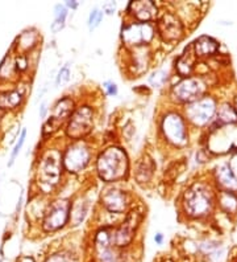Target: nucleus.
Listing matches in <instances>:
<instances>
[{
	"label": "nucleus",
	"instance_id": "obj_26",
	"mask_svg": "<svg viewBox=\"0 0 237 262\" xmlns=\"http://www.w3.org/2000/svg\"><path fill=\"white\" fill-rule=\"evenodd\" d=\"M216 122L220 125H229L237 122V113L229 103H223L216 109Z\"/></svg>",
	"mask_w": 237,
	"mask_h": 262
},
{
	"label": "nucleus",
	"instance_id": "obj_40",
	"mask_svg": "<svg viewBox=\"0 0 237 262\" xmlns=\"http://www.w3.org/2000/svg\"><path fill=\"white\" fill-rule=\"evenodd\" d=\"M0 262H4V259H3V257H2V254H0Z\"/></svg>",
	"mask_w": 237,
	"mask_h": 262
},
{
	"label": "nucleus",
	"instance_id": "obj_3",
	"mask_svg": "<svg viewBox=\"0 0 237 262\" xmlns=\"http://www.w3.org/2000/svg\"><path fill=\"white\" fill-rule=\"evenodd\" d=\"M95 158L91 142L69 141L62 148V163L66 175L75 176L89 168Z\"/></svg>",
	"mask_w": 237,
	"mask_h": 262
},
{
	"label": "nucleus",
	"instance_id": "obj_20",
	"mask_svg": "<svg viewBox=\"0 0 237 262\" xmlns=\"http://www.w3.org/2000/svg\"><path fill=\"white\" fill-rule=\"evenodd\" d=\"M155 162L149 154H142V157L136 162L133 178L139 186H148L153 182L155 175Z\"/></svg>",
	"mask_w": 237,
	"mask_h": 262
},
{
	"label": "nucleus",
	"instance_id": "obj_22",
	"mask_svg": "<svg viewBox=\"0 0 237 262\" xmlns=\"http://www.w3.org/2000/svg\"><path fill=\"white\" fill-rule=\"evenodd\" d=\"M17 82H20V78L16 74L15 65H13V52L12 49H10L0 62V83Z\"/></svg>",
	"mask_w": 237,
	"mask_h": 262
},
{
	"label": "nucleus",
	"instance_id": "obj_4",
	"mask_svg": "<svg viewBox=\"0 0 237 262\" xmlns=\"http://www.w3.org/2000/svg\"><path fill=\"white\" fill-rule=\"evenodd\" d=\"M95 121H96V112L94 106L89 103L76 105L73 114L67 119L63 134L69 141H83L92 134Z\"/></svg>",
	"mask_w": 237,
	"mask_h": 262
},
{
	"label": "nucleus",
	"instance_id": "obj_17",
	"mask_svg": "<svg viewBox=\"0 0 237 262\" xmlns=\"http://www.w3.org/2000/svg\"><path fill=\"white\" fill-rule=\"evenodd\" d=\"M25 101L27 93L19 85L0 90V113H17Z\"/></svg>",
	"mask_w": 237,
	"mask_h": 262
},
{
	"label": "nucleus",
	"instance_id": "obj_5",
	"mask_svg": "<svg viewBox=\"0 0 237 262\" xmlns=\"http://www.w3.org/2000/svg\"><path fill=\"white\" fill-rule=\"evenodd\" d=\"M145 213L139 207H133L124 216L123 220L117 225L111 228V244L119 249H125L135 241L137 230L141 227Z\"/></svg>",
	"mask_w": 237,
	"mask_h": 262
},
{
	"label": "nucleus",
	"instance_id": "obj_33",
	"mask_svg": "<svg viewBox=\"0 0 237 262\" xmlns=\"http://www.w3.org/2000/svg\"><path fill=\"white\" fill-rule=\"evenodd\" d=\"M103 90H104L106 96L108 97H116L117 94H119V86L116 85V82H114V81H104L103 82Z\"/></svg>",
	"mask_w": 237,
	"mask_h": 262
},
{
	"label": "nucleus",
	"instance_id": "obj_14",
	"mask_svg": "<svg viewBox=\"0 0 237 262\" xmlns=\"http://www.w3.org/2000/svg\"><path fill=\"white\" fill-rule=\"evenodd\" d=\"M155 32L164 42L173 44L183 37V24L173 12H162L154 21Z\"/></svg>",
	"mask_w": 237,
	"mask_h": 262
},
{
	"label": "nucleus",
	"instance_id": "obj_35",
	"mask_svg": "<svg viewBox=\"0 0 237 262\" xmlns=\"http://www.w3.org/2000/svg\"><path fill=\"white\" fill-rule=\"evenodd\" d=\"M49 112H50V109L47 107V102H46V101H44V102L40 105V109H38V114H40V118L46 119Z\"/></svg>",
	"mask_w": 237,
	"mask_h": 262
},
{
	"label": "nucleus",
	"instance_id": "obj_34",
	"mask_svg": "<svg viewBox=\"0 0 237 262\" xmlns=\"http://www.w3.org/2000/svg\"><path fill=\"white\" fill-rule=\"evenodd\" d=\"M100 8L104 15H110L111 16V15H114L117 11V3H115V2H106V3L101 4Z\"/></svg>",
	"mask_w": 237,
	"mask_h": 262
},
{
	"label": "nucleus",
	"instance_id": "obj_31",
	"mask_svg": "<svg viewBox=\"0 0 237 262\" xmlns=\"http://www.w3.org/2000/svg\"><path fill=\"white\" fill-rule=\"evenodd\" d=\"M70 62L63 65L61 68L60 71H58L57 76H56V81H54V85L56 88H62L65 83H67L70 81V76H71V71H70Z\"/></svg>",
	"mask_w": 237,
	"mask_h": 262
},
{
	"label": "nucleus",
	"instance_id": "obj_8",
	"mask_svg": "<svg viewBox=\"0 0 237 262\" xmlns=\"http://www.w3.org/2000/svg\"><path fill=\"white\" fill-rule=\"evenodd\" d=\"M99 205L108 214L125 216L135 207V196L130 191L120 188L116 184L107 186L99 195Z\"/></svg>",
	"mask_w": 237,
	"mask_h": 262
},
{
	"label": "nucleus",
	"instance_id": "obj_19",
	"mask_svg": "<svg viewBox=\"0 0 237 262\" xmlns=\"http://www.w3.org/2000/svg\"><path fill=\"white\" fill-rule=\"evenodd\" d=\"M91 211V199L85 193H79L74 199H71L69 213L70 227H78L83 224Z\"/></svg>",
	"mask_w": 237,
	"mask_h": 262
},
{
	"label": "nucleus",
	"instance_id": "obj_12",
	"mask_svg": "<svg viewBox=\"0 0 237 262\" xmlns=\"http://www.w3.org/2000/svg\"><path fill=\"white\" fill-rule=\"evenodd\" d=\"M205 92V83L198 77H186L174 83L169 90V98L174 103L187 105L202 98Z\"/></svg>",
	"mask_w": 237,
	"mask_h": 262
},
{
	"label": "nucleus",
	"instance_id": "obj_24",
	"mask_svg": "<svg viewBox=\"0 0 237 262\" xmlns=\"http://www.w3.org/2000/svg\"><path fill=\"white\" fill-rule=\"evenodd\" d=\"M191 51V45H190L189 48H186V51L177 58L175 61V71L178 72V74H180L182 77H189L193 72L194 68V60H195V55L193 53H190Z\"/></svg>",
	"mask_w": 237,
	"mask_h": 262
},
{
	"label": "nucleus",
	"instance_id": "obj_9",
	"mask_svg": "<svg viewBox=\"0 0 237 262\" xmlns=\"http://www.w3.org/2000/svg\"><path fill=\"white\" fill-rule=\"evenodd\" d=\"M70 204V198H56L49 200L40 221L44 233H56L69 225Z\"/></svg>",
	"mask_w": 237,
	"mask_h": 262
},
{
	"label": "nucleus",
	"instance_id": "obj_37",
	"mask_svg": "<svg viewBox=\"0 0 237 262\" xmlns=\"http://www.w3.org/2000/svg\"><path fill=\"white\" fill-rule=\"evenodd\" d=\"M63 4H65V7H66V8L69 11L70 10L75 11L76 8H78V7H79V2H74V0H73V2H70V0H69V2H65V3H63Z\"/></svg>",
	"mask_w": 237,
	"mask_h": 262
},
{
	"label": "nucleus",
	"instance_id": "obj_25",
	"mask_svg": "<svg viewBox=\"0 0 237 262\" xmlns=\"http://www.w3.org/2000/svg\"><path fill=\"white\" fill-rule=\"evenodd\" d=\"M54 20L53 23L50 24V31L54 33V35H57L65 28L66 26V20L67 16H69V10H67L65 4H56L54 6Z\"/></svg>",
	"mask_w": 237,
	"mask_h": 262
},
{
	"label": "nucleus",
	"instance_id": "obj_39",
	"mask_svg": "<svg viewBox=\"0 0 237 262\" xmlns=\"http://www.w3.org/2000/svg\"><path fill=\"white\" fill-rule=\"evenodd\" d=\"M16 262H36V261H35V258L31 256H21L16 259Z\"/></svg>",
	"mask_w": 237,
	"mask_h": 262
},
{
	"label": "nucleus",
	"instance_id": "obj_10",
	"mask_svg": "<svg viewBox=\"0 0 237 262\" xmlns=\"http://www.w3.org/2000/svg\"><path fill=\"white\" fill-rule=\"evenodd\" d=\"M160 133L165 142L173 147H183L189 142L186 119L177 112H165L160 119Z\"/></svg>",
	"mask_w": 237,
	"mask_h": 262
},
{
	"label": "nucleus",
	"instance_id": "obj_38",
	"mask_svg": "<svg viewBox=\"0 0 237 262\" xmlns=\"http://www.w3.org/2000/svg\"><path fill=\"white\" fill-rule=\"evenodd\" d=\"M165 241V236L164 233H161V232H157V233L154 234V243L157 244V245H162Z\"/></svg>",
	"mask_w": 237,
	"mask_h": 262
},
{
	"label": "nucleus",
	"instance_id": "obj_2",
	"mask_svg": "<svg viewBox=\"0 0 237 262\" xmlns=\"http://www.w3.org/2000/svg\"><path fill=\"white\" fill-rule=\"evenodd\" d=\"M65 169L62 163V148L46 147L42 150L35 163V183L38 186V193L49 196L53 189L62 182Z\"/></svg>",
	"mask_w": 237,
	"mask_h": 262
},
{
	"label": "nucleus",
	"instance_id": "obj_13",
	"mask_svg": "<svg viewBox=\"0 0 237 262\" xmlns=\"http://www.w3.org/2000/svg\"><path fill=\"white\" fill-rule=\"evenodd\" d=\"M216 101L212 97H204L185 105V119L195 126H205L214 119L216 114Z\"/></svg>",
	"mask_w": 237,
	"mask_h": 262
},
{
	"label": "nucleus",
	"instance_id": "obj_15",
	"mask_svg": "<svg viewBox=\"0 0 237 262\" xmlns=\"http://www.w3.org/2000/svg\"><path fill=\"white\" fill-rule=\"evenodd\" d=\"M160 15L158 6L152 0L129 2L125 7V20L139 23H154Z\"/></svg>",
	"mask_w": 237,
	"mask_h": 262
},
{
	"label": "nucleus",
	"instance_id": "obj_16",
	"mask_svg": "<svg viewBox=\"0 0 237 262\" xmlns=\"http://www.w3.org/2000/svg\"><path fill=\"white\" fill-rule=\"evenodd\" d=\"M128 52V61H126V72L132 74V77H140L146 73L149 67L152 65L153 53L150 47H141L135 49H124Z\"/></svg>",
	"mask_w": 237,
	"mask_h": 262
},
{
	"label": "nucleus",
	"instance_id": "obj_23",
	"mask_svg": "<svg viewBox=\"0 0 237 262\" xmlns=\"http://www.w3.org/2000/svg\"><path fill=\"white\" fill-rule=\"evenodd\" d=\"M216 180L221 187H224L225 191H232L237 187V179L231 171L228 164H220L216 168Z\"/></svg>",
	"mask_w": 237,
	"mask_h": 262
},
{
	"label": "nucleus",
	"instance_id": "obj_29",
	"mask_svg": "<svg viewBox=\"0 0 237 262\" xmlns=\"http://www.w3.org/2000/svg\"><path fill=\"white\" fill-rule=\"evenodd\" d=\"M169 80V73L165 69H155L148 77V82L152 88H164Z\"/></svg>",
	"mask_w": 237,
	"mask_h": 262
},
{
	"label": "nucleus",
	"instance_id": "obj_18",
	"mask_svg": "<svg viewBox=\"0 0 237 262\" xmlns=\"http://www.w3.org/2000/svg\"><path fill=\"white\" fill-rule=\"evenodd\" d=\"M41 44V32H38L36 28H28L22 31L13 41L12 49L15 53H22V55H29L37 51Z\"/></svg>",
	"mask_w": 237,
	"mask_h": 262
},
{
	"label": "nucleus",
	"instance_id": "obj_6",
	"mask_svg": "<svg viewBox=\"0 0 237 262\" xmlns=\"http://www.w3.org/2000/svg\"><path fill=\"white\" fill-rule=\"evenodd\" d=\"M182 204L185 213L189 217L202 219L211 213L214 208V196L204 184L196 183L186 189Z\"/></svg>",
	"mask_w": 237,
	"mask_h": 262
},
{
	"label": "nucleus",
	"instance_id": "obj_36",
	"mask_svg": "<svg viewBox=\"0 0 237 262\" xmlns=\"http://www.w3.org/2000/svg\"><path fill=\"white\" fill-rule=\"evenodd\" d=\"M228 166H229V168H231V171L233 172V175L236 176V179H237V154L232 158L231 163L228 164Z\"/></svg>",
	"mask_w": 237,
	"mask_h": 262
},
{
	"label": "nucleus",
	"instance_id": "obj_28",
	"mask_svg": "<svg viewBox=\"0 0 237 262\" xmlns=\"http://www.w3.org/2000/svg\"><path fill=\"white\" fill-rule=\"evenodd\" d=\"M219 204L227 213L237 211V196L232 191H223L219 195Z\"/></svg>",
	"mask_w": 237,
	"mask_h": 262
},
{
	"label": "nucleus",
	"instance_id": "obj_30",
	"mask_svg": "<svg viewBox=\"0 0 237 262\" xmlns=\"http://www.w3.org/2000/svg\"><path fill=\"white\" fill-rule=\"evenodd\" d=\"M103 17H104V13L101 11L100 6H95L89 13V19H87V27H89V31L92 32L95 29L100 26V23L103 21Z\"/></svg>",
	"mask_w": 237,
	"mask_h": 262
},
{
	"label": "nucleus",
	"instance_id": "obj_1",
	"mask_svg": "<svg viewBox=\"0 0 237 262\" xmlns=\"http://www.w3.org/2000/svg\"><path fill=\"white\" fill-rule=\"evenodd\" d=\"M95 173L107 186L126 180L130 175V162L125 148L110 144L95 157Z\"/></svg>",
	"mask_w": 237,
	"mask_h": 262
},
{
	"label": "nucleus",
	"instance_id": "obj_41",
	"mask_svg": "<svg viewBox=\"0 0 237 262\" xmlns=\"http://www.w3.org/2000/svg\"><path fill=\"white\" fill-rule=\"evenodd\" d=\"M236 109H237V98H236ZM237 113V112H236Z\"/></svg>",
	"mask_w": 237,
	"mask_h": 262
},
{
	"label": "nucleus",
	"instance_id": "obj_21",
	"mask_svg": "<svg viewBox=\"0 0 237 262\" xmlns=\"http://www.w3.org/2000/svg\"><path fill=\"white\" fill-rule=\"evenodd\" d=\"M193 51L195 57H208L219 51V42L209 36H200L193 42Z\"/></svg>",
	"mask_w": 237,
	"mask_h": 262
},
{
	"label": "nucleus",
	"instance_id": "obj_32",
	"mask_svg": "<svg viewBox=\"0 0 237 262\" xmlns=\"http://www.w3.org/2000/svg\"><path fill=\"white\" fill-rule=\"evenodd\" d=\"M45 262H76V259L69 252H60L47 257Z\"/></svg>",
	"mask_w": 237,
	"mask_h": 262
},
{
	"label": "nucleus",
	"instance_id": "obj_27",
	"mask_svg": "<svg viewBox=\"0 0 237 262\" xmlns=\"http://www.w3.org/2000/svg\"><path fill=\"white\" fill-rule=\"evenodd\" d=\"M27 135H28V130H27L25 127H22L21 131H20L19 137L16 138L15 144H13L12 150H11L10 158H8V163H7V166H8V167H12L13 164H15L16 159L19 158L20 152H21L22 147H24V144H25Z\"/></svg>",
	"mask_w": 237,
	"mask_h": 262
},
{
	"label": "nucleus",
	"instance_id": "obj_7",
	"mask_svg": "<svg viewBox=\"0 0 237 262\" xmlns=\"http://www.w3.org/2000/svg\"><path fill=\"white\" fill-rule=\"evenodd\" d=\"M154 23H139L125 20L121 27V45L124 49H135L141 47H150L155 40Z\"/></svg>",
	"mask_w": 237,
	"mask_h": 262
},
{
	"label": "nucleus",
	"instance_id": "obj_11",
	"mask_svg": "<svg viewBox=\"0 0 237 262\" xmlns=\"http://www.w3.org/2000/svg\"><path fill=\"white\" fill-rule=\"evenodd\" d=\"M75 107V99L71 96H63L62 98L56 101L42 125V139H50L57 134L58 131L66 125L67 119L73 114Z\"/></svg>",
	"mask_w": 237,
	"mask_h": 262
}]
</instances>
